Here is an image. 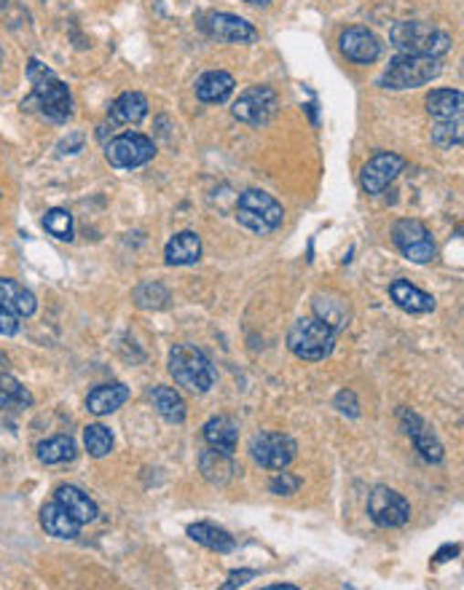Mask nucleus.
Listing matches in <instances>:
<instances>
[{
  "label": "nucleus",
  "instance_id": "1",
  "mask_svg": "<svg viewBox=\"0 0 464 590\" xmlns=\"http://www.w3.org/2000/svg\"><path fill=\"white\" fill-rule=\"evenodd\" d=\"M27 79H30V86H33V97L27 102H22V108L38 102L43 116L48 121H57V123H65L68 118L73 116L70 89H68L65 80H59V76L54 70H48L38 59H30Z\"/></svg>",
  "mask_w": 464,
  "mask_h": 590
},
{
  "label": "nucleus",
  "instance_id": "2",
  "mask_svg": "<svg viewBox=\"0 0 464 590\" xmlns=\"http://www.w3.org/2000/svg\"><path fill=\"white\" fill-rule=\"evenodd\" d=\"M389 40L400 54H414V57L440 59L443 54L451 51V36L448 33H443L440 27H432L427 22H417V19L397 22L389 30Z\"/></svg>",
  "mask_w": 464,
  "mask_h": 590
},
{
  "label": "nucleus",
  "instance_id": "3",
  "mask_svg": "<svg viewBox=\"0 0 464 590\" xmlns=\"http://www.w3.org/2000/svg\"><path fill=\"white\" fill-rule=\"evenodd\" d=\"M336 336L338 330H333L320 316H303L290 327L288 347H290V352L306 362H320V359L331 357L333 347H336Z\"/></svg>",
  "mask_w": 464,
  "mask_h": 590
},
{
  "label": "nucleus",
  "instance_id": "4",
  "mask_svg": "<svg viewBox=\"0 0 464 590\" xmlns=\"http://www.w3.org/2000/svg\"><path fill=\"white\" fill-rule=\"evenodd\" d=\"M237 220L239 226L258 236L274 234L285 220V209L271 194L260 188H248L237 201Z\"/></svg>",
  "mask_w": 464,
  "mask_h": 590
},
{
  "label": "nucleus",
  "instance_id": "5",
  "mask_svg": "<svg viewBox=\"0 0 464 590\" xmlns=\"http://www.w3.org/2000/svg\"><path fill=\"white\" fill-rule=\"evenodd\" d=\"M169 373L174 376V381L191 392H210L215 387V370H212L210 359L199 352L191 344H177L169 352Z\"/></svg>",
  "mask_w": 464,
  "mask_h": 590
},
{
  "label": "nucleus",
  "instance_id": "6",
  "mask_svg": "<svg viewBox=\"0 0 464 590\" xmlns=\"http://www.w3.org/2000/svg\"><path fill=\"white\" fill-rule=\"evenodd\" d=\"M443 73L440 59L435 57H414V54H400L389 62V68L381 73V89L403 91V89H417Z\"/></svg>",
  "mask_w": 464,
  "mask_h": 590
},
{
  "label": "nucleus",
  "instance_id": "7",
  "mask_svg": "<svg viewBox=\"0 0 464 590\" xmlns=\"http://www.w3.org/2000/svg\"><path fill=\"white\" fill-rule=\"evenodd\" d=\"M392 241L395 247L403 252V258H408L411 263H429L435 261V241L432 234L427 231L422 220L417 218H403L392 226Z\"/></svg>",
  "mask_w": 464,
  "mask_h": 590
},
{
  "label": "nucleus",
  "instance_id": "8",
  "mask_svg": "<svg viewBox=\"0 0 464 590\" xmlns=\"http://www.w3.org/2000/svg\"><path fill=\"white\" fill-rule=\"evenodd\" d=\"M277 108H279V97L271 86H250L237 97V102L231 105V113L248 126H266L277 116Z\"/></svg>",
  "mask_w": 464,
  "mask_h": 590
},
{
  "label": "nucleus",
  "instance_id": "9",
  "mask_svg": "<svg viewBox=\"0 0 464 590\" xmlns=\"http://www.w3.org/2000/svg\"><path fill=\"white\" fill-rule=\"evenodd\" d=\"M153 156H156L153 140L140 132H124L105 145V158L116 169H137Z\"/></svg>",
  "mask_w": 464,
  "mask_h": 590
},
{
  "label": "nucleus",
  "instance_id": "10",
  "mask_svg": "<svg viewBox=\"0 0 464 590\" xmlns=\"http://www.w3.org/2000/svg\"><path fill=\"white\" fill-rule=\"evenodd\" d=\"M296 440L282 433H260L250 440V456L266 470H285L296 459Z\"/></svg>",
  "mask_w": 464,
  "mask_h": 590
},
{
  "label": "nucleus",
  "instance_id": "11",
  "mask_svg": "<svg viewBox=\"0 0 464 590\" xmlns=\"http://www.w3.org/2000/svg\"><path fill=\"white\" fill-rule=\"evenodd\" d=\"M368 515L371 520L381 526V529H400L408 523L411 518V505L403 494H397L395 488L386 486H376L368 497Z\"/></svg>",
  "mask_w": 464,
  "mask_h": 590
},
{
  "label": "nucleus",
  "instance_id": "12",
  "mask_svg": "<svg viewBox=\"0 0 464 590\" xmlns=\"http://www.w3.org/2000/svg\"><path fill=\"white\" fill-rule=\"evenodd\" d=\"M406 169V158L397 156V154H389V151H384V154H376V156L371 158L365 166H363V172H360V183H363V191L365 194H371V197H376L381 194L400 172Z\"/></svg>",
  "mask_w": 464,
  "mask_h": 590
},
{
  "label": "nucleus",
  "instance_id": "13",
  "mask_svg": "<svg viewBox=\"0 0 464 590\" xmlns=\"http://www.w3.org/2000/svg\"><path fill=\"white\" fill-rule=\"evenodd\" d=\"M341 54L354 65H374L381 57V40L368 27H346L338 38Z\"/></svg>",
  "mask_w": 464,
  "mask_h": 590
},
{
  "label": "nucleus",
  "instance_id": "14",
  "mask_svg": "<svg viewBox=\"0 0 464 590\" xmlns=\"http://www.w3.org/2000/svg\"><path fill=\"white\" fill-rule=\"evenodd\" d=\"M205 30H207V36L220 40V43H255L258 40L255 25H250L248 19L237 16V14H226V11L207 14Z\"/></svg>",
  "mask_w": 464,
  "mask_h": 590
},
{
  "label": "nucleus",
  "instance_id": "15",
  "mask_svg": "<svg viewBox=\"0 0 464 590\" xmlns=\"http://www.w3.org/2000/svg\"><path fill=\"white\" fill-rule=\"evenodd\" d=\"M400 424H403L406 434L414 440V445H417V451L424 456V462H429V465H440L443 462V445L435 437V433L424 424V419L419 413H414L411 408H400Z\"/></svg>",
  "mask_w": 464,
  "mask_h": 590
},
{
  "label": "nucleus",
  "instance_id": "16",
  "mask_svg": "<svg viewBox=\"0 0 464 590\" xmlns=\"http://www.w3.org/2000/svg\"><path fill=\"white\" fill-rule=\"evenodd\" d=\"M389 295H392V301H395L403 312H408V315H427V312L435 309V298H432L429 293L419 290V287H414V284L406 282V279H395V282L389 284Z\"/></svg>",
  "mask_w": 464,
  "mask_h": 590
},
{
  "label": "nucleus",
  "instance_id": "17",
  "mask_svg": "<svg viewBox=\"0 0 464 590\" xmlns=\"http://www.w3.org/2000/svg\"><path fill=\"white\" fill-rule=\"evenodd\" d=\"M41 526L46 534H51V537H57V540H76L79 531H81V523H79L70 512L65 510L57 499L48 502V505H43Z\"/></svg>",
  "mask_w": 464,
  "mask_h": 590
},
{
  "label": "nucleus",
  "instance_id": "18",
  "mask_svg": "<svg viewBox=\"0 0 464 590\" xmlns=\"http://www.w3.org/2000/svg\"><path fill=\"white\" fill-rule=\"evenodd\" d=\"M148 116V100L140 91H124L111 108H108V123L111 126H127V123H140Z\"/></svg>",
  "mask_w": 464,
  "mask_h": 590
},
{
  "label": "nucleus",
  "instance_id": "19",
  "mask_svg": "<svg viewBox=\"0 0 464 590\" xmlns=\"http://www.w3.org/2000/svg\"><path fill=\"white\" fill-rule=\"evenodd\" d=\"M0 306L16 316H33L38 309V301L25 284L14 279H0Z\"/></svg>",
  "mask_w": 464,
  "mask_h": 590
},
{
  "label": "nucleus",
  "instance_id": "20",
  "mask_svg": "<svg viewBox=\"0 0 464 590\" xmlns=\"http://www.w3.org/2000/svg\"><path fill=\"white\" fill-rule=\"evenodd\" d=\"M202 258V239L194 231H180L167 241L164 261L169 266H191Z\"/></svg>",
  "mask_w": 464,
  "mask_h": 590
},
{
  "label": "nucleus",
  "instance_id": "21",
  "mask_svg": "<svg viewBox=\"0 0 464 590\" xmlns=\"http://www.w3.org/2000/svg\"><path fill=\"white\" fill-rule=\"evenodd\" d=\"M54 499H57L65 510L70 512L81 526H84V523H91V520H97V515H100L97 502H94L89 494H84L81 488H76V486H59V488H57V494H54Z\"/></svg>",
  "mask_w": 464,
  "mask_h": 590
},
{
  "label": "nucleus",
  "instance_id": "22",
  "mask_svg": "<svg viewBox=\"0 0 464 590\" xmlns=\"http://www.w3.org/2000/svg\"><path fill=\"white\" fill-rule=\"evenodd\" d=\"M199 470L205 475V480L212 483V486H226L237 475V465L231 459V454L217 451V448H207L199 456Z\"/></svg>",
  "mask_w": 464,
  "mask_h": 590
},
{
  "label": "nucleus",
  "instance_id": "23",
  "mask_svg": "<svg viewBox=\"0 0 464 590\" xmlns=\"http://www.w3.org/2000/svg\"><path fill=\"white\" fill-rule=\"evenodd\" d=\"M234 86H237V80H234L231 73H226V70H210V73H205L202 79L196 80V97H199L202 102L220 105V102H226V100L234 94Z\"/></svg>",
  "mask_w": 464,
  "mask_h": 590
},
{
  "label": "nucleus",
  "instance_id": "24",
  "mask_svg": "<svg viewBox=\"0 0 464 590\" xmlns=\"http://www.w3.org/2000/svg\"><path fill=\"white\" fill-rule=\"evenodd\" d=\"M129 400V390L124 384H102L97 390H91L86 397V408L94 416H108L113 411H119Z\"/></svg>",
  "mask_w": 464,
  "mask_h": 590
},
{
  "label": "nucleus",
  "instance_id": "25",
  "mask_svg": "<svg viewBox=\"0 0 464 590\" xmlns=\"http://www.w3.org/2000/svg\"><path fill=\"white\" fill-rule=\"evenodd\" d=\"M188 537H191L196 545H202V548L215 552H231L237 548V540H234L226 529H220V526H215V523H207V520L191 523V526H188Z\"/></svg>",
  "mask_w": 464,
  "mask_h": 590
},
{
  "label": "nucleus",
  "instance_id": "26",
  "mask_svg": "<svg viewBox=\"0 0 464 590\" xmlns=\"http://www.w3.org/2000/svg\"><path fill=\"white\" fill-rule=\"evenodd\" d=\"M205 440L210 443V448L234 454L239 445V424L231 416H215L205 424Z\"/></svg>",
  "mask_w": 464,
  "mask_h": 590
},
{
  "label": "nucleus",
  "instance_id": "27",
  "mask_svg": "<svg viewBox=\"0 0 464 590\" xmlns=\"http://www.w3.org/2000/svg\"><path fill=\"white\" fill-rule=\"evenodd\" d=\"M464 97L459 89H432L427 94V113L432 118H462Z\"/></svg>",
  "mask_w": 464,
  "mask_h": 590
},
{
  "label": "nucleus",
  "instance_id": "28",
  "mask_svg": "<svg viewBox=\"0 0 464 590\" xmlns=\"http://www.w3.org/2000/svg\"><path fill=\"white\" fill-rule=\"evenodd\" d=\"M151 402H153L156 413L162 419H167L169 424H183L185 422V402L172 387H153L151 390Z\"/></svg>",
  "mask_w": 464,
  "mask_h": 590
},
{
  "label": "nucleus",
  "instance_id": "29",
  "mask_svg": "<svg viewBox=\"0 0 464 590\" xmlns=\"http://www.w3.org/2000/svg\"><path fill=\"white\" fill-rule=\"evenodd\" d=\"M38 459L43 465H65L76 459V443L70 434H57L38 443Z\"/></svg>",
  "mask_w": 464,
  "mask_h": 590
},
{
  "label": "nucleus",
  "instance_id": "30",
  "mask_svg": "<svg viewBox=\"0 0 464 590\" xmlns=\"http://www.w3.org/2000/svg\"><path fill=\"white\" fill-rule=\"evenodd\" d=\"M314 316H320L322 322H328L333 330H341L349 325V309L346 301H341L336 295H317L314 298Z\"/></svg>",
  "mask_w": 464,
  "mask_h": 590
},
{
  "label": "nucleus",
  "instance_id": "31",
  "mask_svg": "<svg viewBox=\"0 0 464 590\" xmlns=\"http://www.w3.org/2000/svg\"><path fill=\"white\" fill-rule=\"evenodd\" d=\"M33 405V394L22 387V381H16L8 373H0V408L5 411H22Z\"/></svg>",
  "mask_w": 464,
  "mask_h": 590
},
{
  "label": "nucleus",
  "instance_id": "32",
  "mask_svg": "<svg viewBox=\"0 0 464 590\" xmlns=\"http://www.w3.org/2000/svg\"><path fill=\"white\" fill-rule=\"evenodd\" d=\"M462 137V118H438V123L432 126V143L443 151L459 148Z\"/></svg>",
  "mask_w": 464,
  "mask_h": 590
},
{
  "label": "nucleus",
  "instance_id": "33",
  "mask_svg": "<svg viewBox=\"0 0 464 590\" xmlns=\"http://www.w3.org/2000/svg\"><path fill=\"white\" fill-rule=\"evenodd\" d=\"M84 445L89 456L102 459V456H108L113 451V434L102 424H89L84 430Z\"/></svg>",
  "mask_w": 464,
  "mask_h": 590
},
{
  "label": "nucleus",
  "instance_id": "34",
  "mask_svg": "<svg viewBox=\"0 0 464 590\" xmlns=\"http://www.w3.org/2000/svg\"><path fill=\"white\" fill-rule=\"evenodd\" d=\"M134 304L140 309H164L169 304V290L159 282H145L134 290Z\"/></svg>",
  "mask_w": 464,
  "mask_h": 590
},
{
  "label": "nucleus",
  "instance_id": "35",
  "mask_svg": "<svg viewBox=\"0 0 464 590\" xmlns=\"http://www.w3.org/2000/svg\"><path fill=\"white\" fill-rule=\"evenodd\" d=\"M43 229L59 241H70L73 239V215L68 209L54 207L43 215Z\"/></svg>",
  "mask_w": 464,
  "mask_h": 590
},
{
  "label": "nucleus",
  "instance_id": "36",
  "mask_svg": "<svg viewBox=\"0 0 464 590\" xmlns=\"http://www.w3.org/2000/svg\"><path fill=\"white\" fill-rule=\"evenodd\" d=\"M269 488L277 497H293V494H298V488H301V477L293 475V472L277 470V477L269 483Z\"/></svg>",
  "mask_w": 464,
  "mask_h": 590
},
{
  "label": "nucleus",
  "instance_id": "37",
  "mask_svg": "<svg viewBox=\"0 0 464 590\" xmlns=\"http://www.w3.org/2000/svg\"><path fill=\"white\" fill-rule=\"evenodd\" d=\"M336 408L341 413H349V416H360V405H357V397L352 390H341L336 394Z\"/></svg>",
  "mask_w": 464,
  "mask_h": 590
},
{
  "label": "nucleus",
  "instance_id": "38",
  "mask_svg": "<svg viewBox=\"0 0 464 590\" xmlns=\"http://www.w3.org/2000/svg\"><path fill=\"white\" fill-rule=\"evenodd\" d=\"M253 577H258V572H255V569H239V572H231V574H228V580L223 583V590L242 588V585H248Z\"/></svg>",
  "mask_w": 464,
  "mask_h": 590
},
{
  "label": "nucleus",
  "instance_id": "39",
  "mask_svg": "<svg viewBox=\"0 0 464 590\" xmlns=\"http://www.w3.org/2000/svg\"><path fill=\"white\" fill-rule=\"evenodd\" d=\"M16 333H19V316L0 306V336H16Z\"/></svg>",
  "mask_w": 464,
  "mask_h": 590
},
{
  "label": "nucleus",
  "instance_id": "40",
  "mask_svg": "<svg viewBox=\"0 0 464 590\" xmlns=\"http://www.w3.org/2000/svg\"><path fill=\"white\" fill-rule=\"evenodd\" d=\"M81 145H84V134H81V132H73L68 140L59 143V154H62V156H65V154H79Z\"/></svg>",
  "mask_w": 464,
  "mask_h": 590
},
{
  "label": "nucleus",
  "instance_id": "41",
  "mask_svg": "<svg viewBox=\"0 0 464 590\" xmlns=\"http://www.w3.org/2000/svg\"><path fill=\"white\" fill-rule=\"evenodd\" d=\"M459 552V545H446L443 551L435 555V563H443V561H448V555H457Z\"/></svg>",
  "mask_w": 464,
  "mask_h": 590
},
{
  "label": "nucleus",
  "instance_id": "42",
  "mask_svg": "<svg viewBox=\"0 0 464 590\" xmlns=\"http://www.w3.org/2000/svg\"><path fill=\"white\" fill-rule=\"evenodd\" d=\"M269 590H298L296 585H290V583H285V585H271Z\"/></svg>",
  "mask_w": 464,
  "mask_h": 590
},
{
  "label": "nucleus",
  "instance_id": "43",
  "mask_svg": "<svg viewBox=\"0 0 464 590\" xmlns=\"http://www.w3.org/2000/svg\"><path fill=\"white\" fill-rule=\"evenodd\" d=\"M248 3H250V5H269L271 0H248Z\"/></svg>",
  "mask_w": 464,
  "mask_h": 590
}]
</instances>
